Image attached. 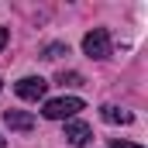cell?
Wrapping results in <instances>:
<instances>
[{"instance_id":"cell-3","label":"cell","mask_w":148,"mask_h":148,"mask_svg":"<svg viewBox=\"0 0 148 148\" xmlns=\"http://www.w3.org/2000/svg\"><path fill=\"white\" fill-rule=\"evenodd\" d=\"M17 97L21 100H31V103H38V100H45V90H48V83L41 79V76H24V79H17Z\"/></svg>"},{"instance_id":"cell-2","label":"cell","mask_w":148,"mask_h":148,"mask_svg":"<svg viewBox=\"0 0 148 148\" xmlns=\"http://www.w3.org/2000/svg\"><path fill=\"white\" fill-rule=\"evenodd\" d=\"M83 52H86L90 59H107V55H110V35H107V28H93V31H86V38H83Z\"/></svg>"},{"instance_id":"cell-1","label":"cell","mask_w":148,"mask_h":148,"mask_svg":"<svg viewBox=\"0 0 148 148\" xmlns=\"http://www.w3.org/2000/svg\"><path fill=\"white\" fill-rule=\"evenodd\" d=\"M79 110H83L79 97H55V100H45V107H41V114L48 121H73Z\"/></svg>"},{"instance_id":"cell-5","label":"cell","mask_w":148,"mask_h":148,"mask_svg":"<svg viewBox=\"0 0 148 148\" xmlns=\"http://www.w3.org/2000/svg\"><path fill=\"white\" fill-rule=\"evenodd\" d=\"M3 121H7L10 131H31V127H35V117L24 114V110H7V114H3Z\"/></svg>"},{"instance_id":"cell-4","label":"cell","mask_w":148,"mask_h":148,"mask_svg":"<svg viewBox=\"0 0 148 148\" xmlns=\"http://www.w3.org/2000/svg\"><path fill=\"white\" fill-rule=\"evenodd\" d=\"M90 138H93V131H90V124H86V121H66V141H69V145L83 148Z\"/></svg>"},{"instance_id":"cell-8","label":"cell","mask_w":148,"mask_h":148,"mask_svg":"<svg viewBox=\"0 0 148 148\" xmlns=\"http://www.w3.org/2000/svg\"><path fill=\"white\" fill-rule=\"evenodd\" d=\"M7 38H10V31H7V28H0V52H3V45H7Z\"/></svg>"},{"instance_id":"cell-7","label":"cell","mask_w":148,"mask_h":148,"mask_svg":"<svg viewBox=\"0 0 148 148\" xmlns=\"http://www.w3.org/2000/svg\"><path fill=\"white\" fill-rule=\"evenodd\" d=\"M62 52H66V45H48V48H45V59H59Z\"/></svg>"},{"instance_id":"cell-11","label":"cell","mask_w":148,"mask_h":148,"mask_svg":"<svg viewBox=\"0 0 148 148\" xmlns=\"http://www.w3.org/2000/svg\"><path fill=\"white\" fill-rule=\"evenodd\" d=\"M0 86H3V83H0Z\"/></svg>"},{"instance_id":"cell-10","label":"cell","mask_w":148,"mask_h":148,"mask_svg":"<svg viewBox=\"0 0 148 148\" xmlns=\"http://www.w3.org/2000/svg\"><path fill=\"white\" fill-rule=\"evenodd\" d=\"M0 148H3V138H0Z\"/></svg>"},{"instance_id":"cell-6","label":"cell","mask_w":148,"mask_h":148,"mask_svg":"<svg viewBox=\"0 0 148 148\" xmlns=\"http://www.w3.org/2000/svg\"><path fill=\"white\" fill-rule=\"evenodd\" d=\"M100 117H103L107 124H131V121H134L131 110H121V107H114V103H107V107L100 110Z\"/></svg>"},{"instance_id":"cell-9","label":"cell","mask_w":148,"mask_h":148,"mask_svg":"<svg viewBox=\"0 0 148 148\" xmlns=\"http://www.w3.org/2000/svg\"><path fill=\"white\" fill-rule=\"evenodd\" d=\"M110 148H141V145H131V141H114Z\"/></svg>"}]
</instances>
